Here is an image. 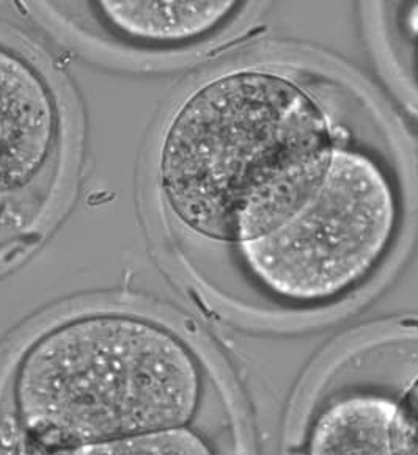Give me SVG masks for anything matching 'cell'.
<instances>
[{
  "label": "cell",
  "mask_w": 418,
  "mask_h": 455,
  "mask_svg": "<svg viewBox=\"0 0 418 455\" xmlns=\"http://www.w3.org/2000/svg\"><path fill=\"white\" fill-rule=\"evenodd\" d=\"M338 148L331 116L301 82L235 69L197 88L173 115L162 141V194L184 227L241 245L310 200Z\"/></svg>",
  "instance_id": "cell-1"
},
{
  "label": "cell",
  "mask_w": 418,
  "mask_h": 455,
  "mask_svg": "<svg viewBox=\"0 0 418 455\" xmlns=\"http://www.w3.org/2000/svg\"><path fill=\"white\" fill-rule=\"evenodd\" d=\"M211 395L202 356L145 315L93 311L28 342L8 374L2 438L20 455L200 421Z\"/></svg>",
  "instance_id": "cell-2"
},
{
  "label": "cell",
  "mask_w": 418,
  "mask_h": 455,
  "mask_svg": "<svg viewBox=\"0 0 418 455\" xmlns=\"http://www.w3.org/2000/svg\"><path fill=\"white\" fill-rule=\"evenodd\" d=\"M401 225L391 174L373 156L338 148L321 186L270 235L237 245L258 288L290 308L342 300L370 280Z\"/></svg>",
  "instance_id": "cell-3"
},
{
  "label": "cell",
  "mask_w": 418,
  "mask_h": 455,
  "mask_svg": "<svg viewBox=\"0 0 418 455\" xmlns=\"http://www.w3.org/2000/svg\"><path fill=\"white\" fill-rule=\"evenodd\" d=\"M344 368L305 422L301 455H418V364L406 339Z\"/></svg>",
  "instance_id": "cell-4"
},
{
  "label": "cell",
  "mask_w": 418,
  "mask_h": 455,
  "mask_svg": "<svg viewBox=\"0 0 418 455\" xmlns=\"http://www.w3.org/2000/svg\"><path fill=\"white\" fill-rule=\"evenodd\" d=\"M59 114L48 84L0 44V194L26 188L48 162Z\"/></svg>",
  "instance_id": "cell-5"
},
{
  "label": "cell",
  "mask_w": 418,
  "mask_h": 455,
  "mask_svg": "<svg viewBox=\"0 0 418 455\" xmlns=\"http://www.w3.org/2000/svg\"><path fill=\"white\" fill-rule=\"evenodd\" d=\"M109 26L131 40L151 44L189 43L227 24L237 2H100Z\"/></svg>",
  "instance_id": "cell-6"
},
{
  "label": "cell",
  "mask_w": 418,
  "mask_h": 455,
  "mask_svg": "<svg viewBox=\"0 0 418 455\" xmlns=\"http://www.w3.org/2000/svg\"><path fill=\"white\" fill-rule=\"evenodd\" d=\"M43 455H225L221 443L200 424L55 449Z\"/></svg>",
  "instance_id": "cell-7"
},
{
  "label": "cell",
  "mask_w": 418,
  "mask_h": 455,
  "mask_svg": "<svg viewBox=\"0 0 418 455\" xmlns=\"http://www.w3.org/2000/svg\"><path fill=\"white\" fill-rule=\"evenodd\" d=\"M412 34H414V71L418 81V22L411 20Z\"/></svg>",
  "instance_id": "cell-8"
}]
</instances>
